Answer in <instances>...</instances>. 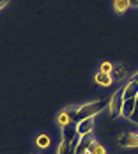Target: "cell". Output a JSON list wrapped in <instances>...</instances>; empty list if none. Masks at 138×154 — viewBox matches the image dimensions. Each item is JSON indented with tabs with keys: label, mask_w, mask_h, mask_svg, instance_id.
<instances>
[{
	"label": "cell",
	"mask_w": 138,
	"mask_h": 154,
	"mask_svg": "<svg viewBox=\"0 0 138 154\" xmlns=\"http://www.w3.org/2000/svg\"><path fill=\"white\" fill-rule=\"evenodd\" d=\"M108 105V101L105 99H99V101H94V103H87V105H81L76 108V119L75 122H80L83 119H89V117H96L99 112H103L105 106Z\"/></svg>",
	"instance_id": "cell-1"
},
{
	"label": "cell",
	"mask_w": 138,
	"mask_h": 154,
	"mask_svg": "<svg viewBox=\"0 0 138 154\" xmlns=\"http://www.w3.org/2000/svg\"><path fill=\"white\" fill-rule=\"evenodd\" d=\"M126 87V85H124ZM124 87H121L117 92L113 94L108 101V108H110V117L117 119L122 113V105H124Z\"/></svg>",
	"instance_id": "cell-2"
},
{
	"label": "cell",
	"mask_w": 138,
	"mask_h": 154,
	"mask_svg": "<svg viewBox=\"0 0 138 154\" xmlns=\"http://www.w3.org/2000/svg\"><path fill=\"white\" fill-rule=\"evenodd\" d=\"M92 142H94L92 133L85 135V137H81V138H80V142H78V145L75 147V154H89V149H90Z\"/></svg>",
	"instance_id": "cell-3"
},
{
	"label": "cell",
	"mask_w": 138,
	"mask_h": 154,
	"mask_svg": "<svg viewBox=\"0 0 138 154\" xmlns=\"http://www.w3.org/2000/svg\"><path fill=\"white\" fill-rule=\"evenodd\" d=\"M78 135V124L76 122H67L66 126H62V137H64V142H73Z\"/></svg>",
	"instance_id": "cell-4"
},
{
	"label": "cell",
	"mask_w": 138,
	"mask_h": 154,
	"mask_svg": "<svg viewBox=\"0 0 138 154\" xmlns=\"http://www.w3.org/2000/svg\"><path fill=\"white\" fill-rule=\"evenodd\" d=\"M119 145L122 147H138V133H124L119 137Z\"/></svg>",
	"instance_id": "cell-5"
},
{
	"label": "cell",
	"mask_w": 138,
	"mask_h": 154,
	"mask_svg": "<svg viewBox=\"0 0 138 154\" xmlns=\"http://www.w3.org/2000/svg\"><path fill=\"white\" fill-rule=\"evenodd\" d=\"M76 124H78V135H80V137H85V135L92 133L96 121H94V117H89V119H83V121H80V122H76Z\"/></svg>",
	"instance_id": "cell-6"
},
{
	"label": "cell",
	"mask_w": 138,
	"mask_h": 154,
	"mask_svg": "<svg viewBox=\"0 0 138 154\" xmlns=\"http://www.w3.org/2000/svg\"><path fill=\"white\" fill-rule=\"evenodd\" d=\"M138 96V83L136 82H129V83H126V87H124V99H135Z\"/></svg>",
	"instance_id": "cell-7"
},
{
	"label": "cell",
	"mask_w": 138,
	"mask_h": 154,
	"mask_svg": "<svg viewBox=\"0 0 138 154\" xmlns=\"http://www.w3.org/2000/svg\"><path fill=\"white\" fill-rule=\"evenodd\" d=\"M94 82L96 83H99V85H103V87H108V85H112V75H108V73H103V71H97L96 73V76H94Z\"/></svg>",
	"instance_id": "cell-8"
},
{
	"label": "cell",
	"mask_w": 138,
	"mask_h": 154,
	"mask_svg": "<svg viewBox=\"0 0 138 154\" xmlns=\"http://www.w3.org/2000/svg\"><path fill=\"white\" fill-rule=\"evenodd\" d=\"M135 103H136V97L135 99H124V105H122V113L124 117H131V113H133V110H135Z\"/></svg>",
	"instance_id": "cell-9"
},
{
	"label": "cell",
	"mask_w": 138,
	"mask_h": 154,
	"mask_svg": "<svg viewBox=\"0 0 138 154\" xmlns=\"http://www.w3.org/2000/svg\"><path fill=\"white\" fill-rule=\"evenodd\" d=\"M126 67L124 66H117V67H113V71H112V80H122L126 76Z\"/></svg>",
	"instance_id": "cell-10"
},
{
	"label": "cell",
	"mask_w": 138,
	"mask_h": 154,
	"mask_svg": "<svg viewBox=\"0 0 138 154\" xmlns=\"http://www.w3.org/2000/svg\"><path fill=\"white\" fill-rule=\"evenodd\" d=\"M113 7H115L117 13H126V9L129 7V0H115Z\"/></svg>",
	"instance_id": "cell-11"
},
{
	"label": "cell",
	"mask_w": 138,
	"mask_h": 154,
	"mask_svg": "<svg viewBox=\"0 0 138 154\" xmlns=\"http://www.w3.org/2000/svg\"><path fill=\"white\" fill-rule=\"evenodd\" d=\"M89 154H106V149H105L101 143H97V142L94 140L92 145H90V149H89Z\"/></svg>",
	"instance_id": "cell-12"
},
{
	"label": "cell",
	"mask_w": 138,
	"mask_h": 154,
	"mask_svg": "<svg viewBox=\"0 0 138 154\" xmlns=\"http://www.w3.org/2000/svg\"><path fill=\"white\" fill-rule=\"evenodd\" d=\"M35 142H37V145H39V147H43V149H46V147L50 145V137H48V135H39Z\"/></svg>",
	"instance_id": "cell-13"
},
{
	"label": "cell",
	"mask_w": 138,
	"mask_h": 154,
	"mask_svg": "<svg viewBox=\"0 0 138 154\" xmlns=\"http://www.w3.org/2000/svg\"><path fill=\"white\" fill-rule=\"evenodd\" d=\"M57 122L60 124V126H66L67 122H73V121L69 119V115H67L66 112H60V113H59V117H57Z\"/></svg>",
	"instance_id": "cell-14"
},
{
	"label": "cell",
	"mask_w": 138,
	"mask_h": 154,
	"mask_svg": "<svg viewBox=\"0 0 138 154\" xmlns=\"http://www.w3.org/2000/svg\"><path fill=\"white\" fill-rule=\"evenodd\" d=\"M99 71H103V73H108V75H112V71H113V66H112L110 62H103V64H101V67H99Z\"/></svg>",
	"instance_id": "cell-15"
},
{
	"label": "cell",
	"mask_w": 138,
	"mask_h": 154,
	"mask_svg": "<svg viewBox=\"0 0 138 154\" xmlns=\"http://www.w3.org/2000/svg\"><path fill=\"white\" fill-rule=\"evenodd\" d=\"M129 119H131L135 124H138V99H136V103H135V110H133V113H131Z\"/></svg>",
	"instance_id": "cell-16"
},
{
	"label": "cell",
	"mask_w": 138,
	"mask_h": 154,
	"mask_svg": "<svg viewBox=\"0 0 138 154\" xmlns=\"http://www.w3.org/2000/svg\"><path fill=\"white\" fill-rule=\"evenodd\" d=\"M129 5H133V7H138V0H129Z\"/></svg>",
	"instance_id": "cell-17"
},
{
	"label": "cell",
	"mask_w": 138,
	"mask_h": 154,
	"mask_svg": "<svg viewBox=\"0 0 138 154\" xmlns=\"http://www.w3.org/2000/svg\"><path fill=\"white\" fill-rule=\"evenodd\" d=\"M7 2H9V0H0V9H2V7H4V5L7 4Z\"/></svg>",
	"instance_id": "cell-18"
},
{
	"label": "cell",
	"mask_w": 138,
	"mask_h": 154,
	"mask_svg": "<svg viewBox=\"0 0 138 154\" xmlns=\"http://www.w3.org/2000/svg\"><path fill=\"white\" fill-rule=\"evenodd\" d=\"M131 80H133V82H136V83H138V73H136V75H135L133 78H131Z\"/></svg>",
	"instance_id": "cell-19"
},
{
	"label": "cell",
	"mask_w": 138,
	"mask_h": 154,
	"mask_svg": "<svg viewBox=\"0 0 138 154\" xmlns=\"http://www.w3.org/2000/svg\"><path fill=\"white\" fill-rule=\"evenodd\" d=\"M136 99H138V96H136Z\"/></svg>",
	"instance_id": "cell-20"
}]
</instances>
